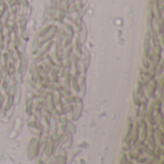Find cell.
I'll return each mask as SVG.
<instances>
[{"instance_id": "6da1fadb", "label": "cell", "mask_w": 164, "mask_h": 164, "mask_svg": "<svg viewBox=\"0 0 164 164\" xmlns=\"http://www.w3.org/2000/svg\"><path fill=\"white\" fill-rule=\"evenodd\" d=\"M83 61H82V63H83V65H85V66L87 68V66H88V64H89V61H90L88 51H86V50L83 51Z\"/></svg>"}]
</instances>
